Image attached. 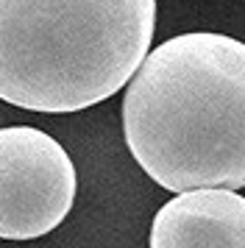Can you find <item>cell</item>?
I'll return each mask as SVG.
<instances>
[{"instance_id": "obj_3", "label": "cell", "mask_w": 245, "mask_h": 248, "mask_svg": "<svg viewBox=\"0 0 245 248\" xmlns=\"http://www.w3.org/2000/svg\"><path fill=\"white\" fill-rule=\"evenodd\" d=\"M78 190L61 142L33 125L0 128V240H39L61 226Z\"/></svg>"}, {"instance_id": "obj_4", "label": "cell", "mask_w": 245, "mask_h": 248, "mask_svg": "<svg viewBox=\"0 0 245 248\" xmlns=\"http://www.w3.org/2000/svg\"><path fill=\"white\" fill-rule=\"evenodd\" d=\"M151 248H245V195L226 187L176 192L151 223Z\"/></svg>"}, {"instance_id": "obj_2", "label": "cell", "mask_w": 245, "mask_h": 248, "mask_svg": "<svg viewBox=\"0 0 245 248\" xmlns=\"http://www.w3.org/2000/svg\"><path fill=\"white\" fill-rule=\"evenodd\" d=\"M156 0H0V101L81 112L120 92L151 50Z\"/></svg>"}, {"instance_id": "obj_1", "label": "cell", "mask_w": 245, "mask_h": 248, "mask_svg": "<svg viewBox=\"0 0 245 248\" xmlns=\"http://www.w3.org/2000/svg\"><path fill=\"white\" fill-rule=\"evenodd\" d=\"M122 134L165 190H243L245 42L195 31L148 50L125 84Z\"/></svg>"}]
</instances>
